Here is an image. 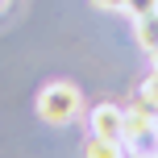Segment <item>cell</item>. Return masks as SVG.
I'll return each mask as SVG.
<instances>
[{"mask_svg": "<svg viewBox=\"0 0 158 158\" xmlns=\"http://www.w3.org/2000/svg\"><path fill=\"white\" fill-rule=\"evenodd\" d=\"M92 133L121 142V137H125V108H117V104H96L92 108Z\"/></svg>", "mask_w": 158, "mask_h": 158, "instance_id": "obj_2", "label": "cell"}, {"mask_svg": "<svg viewBox=\"0 0 158 158\" xmlns=\"http://www.w3.org/2000/svg\"><path fill=\"white\" fill-rule=\"evenodd\" d=\"M79 108H83V100H79V92L71 83H50L38 96V117L50 121V125H71L79 117Z\"/></svg>", "mask_w": 158, "mask_h": 158, "instance_id": "obj_1", "label": "cell"}, {"mask_svg": "<svg viewBox=\"0 0 158 158\" xmlns=\"http://www.w3.org/2000/svg\"><path fill=\"white\" fill-rule=\"evenodd\" d=\"M96 8H112V13H125V0H92Z\"/></svg>", "mask_w": 158, "mask_h": 158, "instance_id": "obj_8", "label": "cell"}, {"mask_svg": "<svg viewBox=\"0 0 158 158\" xmlns=\"http://www.w3.org/2000/svg\"><path fill=\"white\" fill-rule=\"evenodd\" d=\"M142 100H150L154 108H158V54H154V75L146 79V87H142Z\"/></svg>", "mask_w": 158, "mask_h": 158, "instance_id": "obj_7", "label": "cell"}, {"mask_svg": "<svg viewBox=\"0 0 158 158\" xmlns=\"http://www.w3.org/2000/svg\"><path fill=\"white\" fill-rule=\"evenodd\" d=\"M0 8H4V0H0Z\"/></svg>", "mask_w": 158, "mask_h": 158, "instance_id": "obj_9", "label": "cell"}, {"mask_svg": "<svg viewBox=\"0 0 158 158\" xmlns=\"http://www.w3.org/2000/svg\"><path fill=\"white\" fill-rule=\"evenodd\" d=\"M154 8H158V0H125V13L133 17V21L146 17V13H154Z\"/></svg>", "mask_w": 158, "mask_h": 158, "instance_id": "obj_6", "label": "cell"}, {"mask_svg": "<svg viewBox=\"0 0 158 158\" xmlns=\"http://www.w3.org/2000/svg\"><path fill=\"white\" fill-rule=\"evenodd\" d=\"M83 158H125V146L112 142V137H96V133H92V142H87Z\"/></svg>", "mask_w": 158, "mask_h": 158, "instance_id": "obj_5", "label": "cell"}, {"mask_svg": "<svg viewBox=\"0 0 158 158\" xmlns=\"http://www.w3.org/2000/svg\"><path fill=\"white\" fill-rule=\"evenodd\" d=\"M125 154L129 158H158V125H146V129H133L125 133Z\"/></svg>", "mask_w": 158, "mask_h": 158, "instance_id": "obj_3", "label": "cell"}, {"mask_svg": "<svg viewBox=\"0 0 158 158\" xmlns=\"http://www.w3.org/2000/svg\"><path fill=\"white\" fill-rule=\"evenodd\" d=\"M133 38H137V46H142V50H146L150 58L158 54V8L133 21Z\"/></svg>", "mask_w": 158, "mask_h": 158, "instance_id": "obj_4", "label": "cell"}]
</instances>
